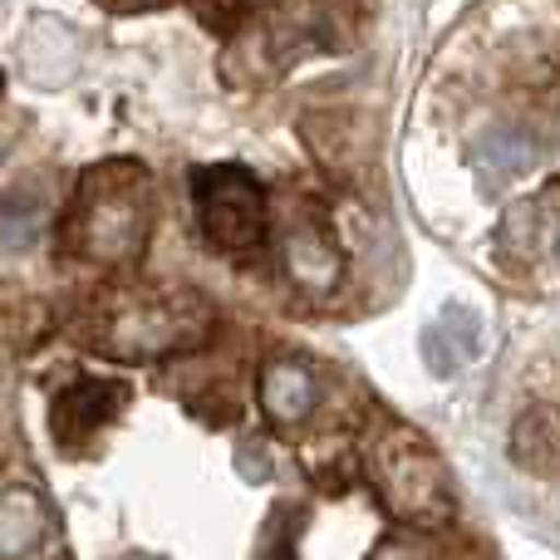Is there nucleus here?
Instances as JSON below:
<instances>
[{
	"label": "nucleus",
	"instance_id": "f257e3e1",
	"mask_svg": "<svg viewBox=\"0 0 560 560\" xmlns=\"http://www.w3.org/2000/svg\"><path fill=\"white\" fill-rule=\"evenodd\" d=\"M138 187L143 183L118 187L108 173L89 177L69 217V246L94 261H133L148 236V207Z\"/></svg>",
	"mask_w": 560,
	"mask_h": 560
},
{
	"label": "nucleus",
	"instance_id": "f03ea898",
	"mask_svg": "<svg viewBox=\"0 0 560 560\" xmlns=\"http://www.w3.org/2000/svg\"><path fill=\"white\" fill-rule=\"evenodd\" d=\"M197 329H202V319H192L187 300H173V305H163V300H118V305H104V315L89 319L84 335L104 354L148 359L177 349Z\"/></svg>",
	"mask_w": 560,
	"mask_h": 560
},
{
	"label": "nucleus",
	"instance_id": "7ed1b4c3",
	"mask_svg": "<svg viewBox=\"0 0 560 560\" xmlns=\"http://www.w3.org/2000/svg\"><path fill=\"white\" fill-rule=\"evenodd\" d=\"M197 226L217 252H252L266 236V197L242 167H207L192 187Z\"/></svg>",
	"mask_w": 560,
	"mask_h": 560
},
{
	"label": "nucleus",
	"instance_id": "20e7f679",
	"mask_svg": "<svg viewBox=\"0 0 560 560\" xmlns=\"http://www.w3.org/2000/svg\"><path fill=\"white\" fill-rule=\"evenodd\" d=\"M315 378L305 374V364H290V359H280L261 374V408L266 418L280 428H300L310 418V408H315Z\"/></svg>",
	"mask_w": 560,
	"mask_h": 560
}]
</instances>
